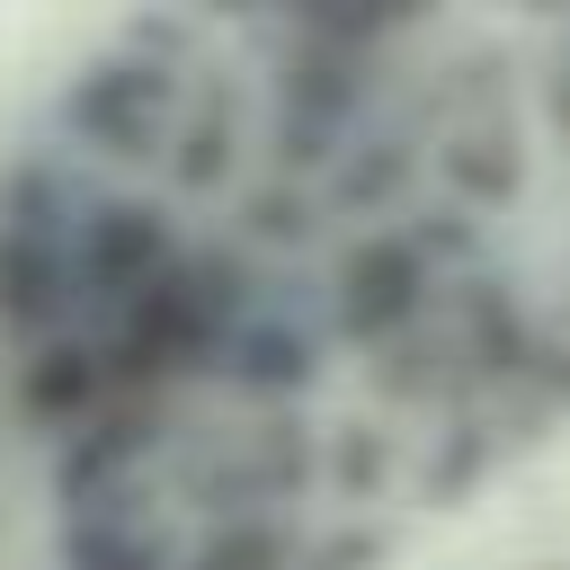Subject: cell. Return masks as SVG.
Listing matches in <instances>:
<instances>
[{"instance_id":"1","label":"cell","mask_w":570,"mask_h":570,"mask_svg":"<svg viewBox=\"0 0 570 570\" xmlns=\"http://www.w3.org/2000/svg\"><path fill=\"white\" fill-rule=\"evenodd\" d=\"M62 125H71V142H89L107 160H151V151H169V125H178V71L151 53L89 62L62 89Z\"/></svg>"},{"instance_id":"2","label":"cell","mask_w":570,"mask_h":570,"mask_svg":"<svg viewBox=\"0 0 570 570\" xmlns=\"http://www.w3.org/2000/svg\"><path fill=\"white\" fill-rule=\"evenodd\" d=\"M178 267V240H169V214L160 205H134V196H98L89 223L71 232V276H80V303H107L125 312L142 285H160Z\"/></svg>"},{"instance_id":"3","label":"cell","mask_w":570,"mask_h":570,"mask_svg":"<svg viewBox=\"0 0 570 570\" xmlns=\"http://www.w3.org/2000/svg\"><path fill=\"white\" fill-rule=\"evenodd\" d=\"M428 285H436V258L419 249V232H356V249L338 258L330 303H338L347 338H401L419 321Z\"/></svg>"},{"instance_id":"4","label":"cell","mask_w":570,"mask_h":570,"mask_svg":"<svg viewBox=\"0 0 570 570\" xmlns=\"http://www.w3.org/2000/svg\"><path fill=\"white\" fill-rule=\"evenodd\" d=\"M80 276H71V240H36V232H0V330L45 338L53 321H71Z\"/></svg>"},{"instance_id":"5","label":"cell","mask_w":570,"mask_h":570,"mask_svg":"<svg viewBox=\"0 0 570 570\" xmlns=\"http://www.w3.org/2000/svg\"><path fill=\"white\" fill-rule=\"evenodd\" d=\"M214 365H223V383H232V392H303L321 356H312V330H303V321L249 312V321L232 330V347H223Z\"/></svg>"},{"instance_id":"6","label":"cell","mask_w":570,"mask_h":570,"mask_svg":"<svg viewBox=\"0 0 570 570\" xmlns=\"http://www.w3.org/2000/svg\"><path fill=\"white\" fill-rule=\"evenodd\" d=\"M62 570H169V543L142 534L116 499V508H89L62 525Z\"/></svg>"},{"instance_id":"7","label":"cell","mask_w":570,"mask_h":570,"mask_svg":"<svg viewBox=\"0 0 570 570\" xmlns=\"http://www.w3.org/2000/svg\"><path fill=\"white\" fill-rule=\"evenodd\" d=\"M436 169H445L463 196H517L525 151H517V134H508V125H472L463 142H445V151H436Z\"/></svg>"},{"instance_id":"8","label":"cell","mask_w":570,"mask_h":570,"mask_svg":"<svg viewBox=\"0 0 570 570\" xmlns=\"http://www.w3.org/2000/svg\"><path fill=\"white\" fill-rule=\"evenodd\" d=\"M187 570H294V525L285 517H223Z\"/></svg>"},{"instance_id":"9","label":"cell","mask_w":570,"mask_h":570,"mask_svg":"<svg viewBox=\"0 0 570 570\" xmlns=\"http://www.w3.org/2000/svg\"><path fill=\"white\" fill-rule=\"evenodd\" d=\"M169 169H178V187L187 196H205V187H223V169H232V98L214 89L187 125H178V151H169Z\"/></svg>"},{"instance_id":"10","label":"cell","mask_w":570,"mask_h":570,"mask_svg":"<svg viewBox=\"0 0 570 570\" xmlns=\"http://www.w3.org/2000/svg\"><path fill=\"white\" fill-rule=\"evenodd\" d=\"M410 169H419V151H410L401 134H374V142H365V160H356V151L338 160V187H330V196H338V214H374L383 196H401V178H410Z\"/></svg>"},{"instance_id":"11","label":"cell","mask_w":570,"mask_h":570,"mask_svg":"<svg viewBox=\"0 0 570 570\" xmlns=\"http://www.w3.org/2000/svg\"><path fill=\"white\" fill-rule=\"evenodd\" d=\"M240 232L294 249V240H312V196H303V187H258V196L240 205Z\"/></svg>"},{"instance_id":"12","label":"cell","mask_w":570,"mask_h":570,"mask_svg":"<svg viewBox=\"0 0 570 570\" xmlns=\"http://www.w3.org/2000/svg\"><path fill=\"white\" fill-rule=\"evenodd\" d=\"M374 472H383V445H374V436H365V445H338V481H356V490H365Z\"/></svg>"},{"instance_id":"13","label":"cell","mask_w":570,"mask_h":570,"mask_svg":"<svg viewBox=\"0 0 570 570\" xmlns=\"http://www.w3.org/2000/svg\"><path fill=\"white\" fill-rule=\"evenodd\" d=\"M552 107H561V125H570V71H561V80H552Z\"/></svg>"}]
</instances>
